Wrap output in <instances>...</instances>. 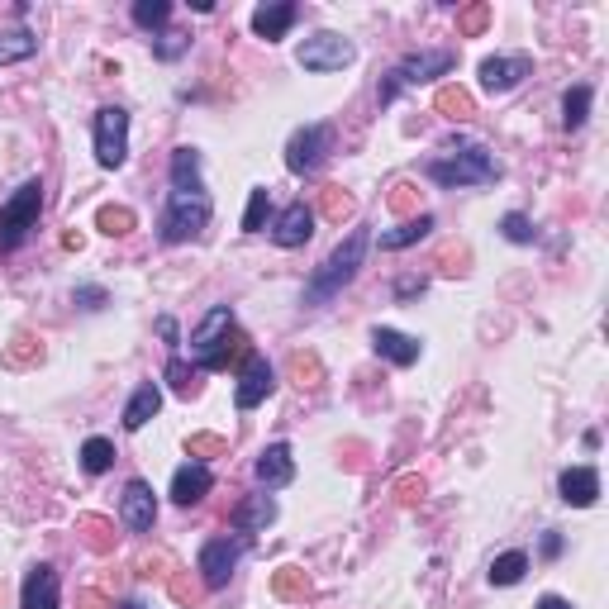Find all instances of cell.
<instances>
[{"label":"cell","instance_id":"obj_1","mask_svg":"<svg viewBox=\"0 0 609 609\" xmlns=\"http://www.w3.org/2000/svg\"><path fill=\"white\" fill-rule=\"evenodd\" d=\"M243 353H248V334L234 324V310H229V305H215V310L196 324V334H191V362H196L200 372H224V367H234Z\"/></svg>","mask_w":609,"mask_h":609},{"label":"cell","instance_id":"obj_2","mask_svg":"<svg viewBox=\"0 0 609 609\" xmlns=\"http://www.w3.org/2000/svg\"><path fill=\"white\" fill-rule=\"evenodd\" d=\"M367 248H372V234L367 229H353V234L338 243L334 253L324 257L310 276V286H305V305H329L357 272H362V262H367Z\"/></svg>","mask_w":609,"mask_h":609},{"label":"cell","instance_id":"obj_3","mask_svg":"<svg viewBox=\"0 0 609 609\" xmlns=\"http://www.w3.org/2000/svg\"><path fill=\"white\" fill-rule=\"evenodd\" d=\"M429 181L448 186V191H457V186H491V181H500V162L481 143H452L448 158L429 162Z\"/></svg>","mask_w":609,"mask_h":609},{"label":"cell","instance_id":"obj_4","mask_svg":"<svg viewBox=\"0 0 609 609\" xmlns=\"http://www.w3.org/2000/svg\"><path fill=\"white\" fill-rule=\"evenodd\" d=\"M39 215H43V181L34 177L0 205V253H15L24 238L39 229Z\"/></svg>","mask_w":609,"mask_h":609},{"label":"cell","instance_id":"obj_5","mask_svg":"<svg viewBox=\"0 0 609 609\" xmlns=\"http://www.w3.org/2000/svg\"><path fill=\"white\" fill-rule=\"evenodd\" d=\"M215 215V205L205 191H172L167 196V210L158 219V238L162 243H186V238H196L205 224Z\"/></svg>","mask_w":609,"mask_h":609},{"label":"cell","instance_id":"obj_6","mask_svg":"<svg viewBox=\"0 0 609 609\" xmlns=\"http://www.w3.org/2000/svg\"><path fill=\"white\" fill-rule=\"evenodd\" d=\"M452 67H457V53H443V48H438V53H410V58H400L391 72H386V81H381L376 100H381V105H391L405 86H419V81H433V77H448Z\"/></svg>","mask_w":609,"mask_h":609},{"label":"cell","instance_id":"obj_7","mask_svg":"<svg viewBox=\"0 0 609 609\" xmlns=\"http://www.w3.org/2000/svg\"><path fill=\"white\" fill-rule=\"evenodd\" d=\"M91 138H96V162L100 167H124L129 158V110L124 105H105L96 110V124H91Z\"/></svg>","mask_w":609,"mask_h":609},{"label":"cell","instance_id":"obj_8","mask_svg":"<svg viewBox=\"0 0 609 609\" xmlns=\"http://www.w3.org/2000/svg\"><path fill=\"white\" fill-rule=\"evenodd\" d=\"M353 58H357V48L343 34H334V29H319V34H310V39L295 48V62L305 72H343Z\"/></svg>","mask_w":609,"mask_h":609},{"label":"cell","instance_id":"obj_9","mask_svg":"<svg viewBox=\"0 0 609 609\" xmlns=\"http://www.w3.org/2000/svg\"><path fill=\"white\" fill-rule=\"evenodd\" d=\"M334 148V129L329 124H305V129H295L291 143H286V167H291L295 177H310L324 153Z\"/></svg>","mask_w":609,"mask_h":609},{"label":"cell","instance_id":"obj_10","mask_svg":"<svg viewBox=\"0 0 609 609\" xmlns=\"http://www.w3.org/2000/svg\"><path fill=\"white\" fill-rule=\"evenodd\" d=\"M238 557H243V538H210V543L200 548V576H205V586L210 590L229 586Z\"/></svg>","mask_w":609,"mask_h":609},{"label":"cell","instance_id":"obj_11","mask_svg":"<svg viewBox=\"0 0 609 609\" xmlns=\"http://www.w3.org/2000/svg\"><path fill=\"white\" fill-rule=\"evenodd\" d=\"M119 519L134 533H153V524H158V500H153V486H148V481L134 476V481L124 486V495H119Z\"/></svg>","mask_w":609,"mask_h":609},{"label":"cell","instance_id":"obj_12","mask_svg":"<svg viewBox=\"0 0 609 609\" xmlns=\"http://www.w3.org/2000/svg\"><path fill=\"white\" fill-rule=\"evenodd\" d=\"M276 386V372L267 357L248 353V362H243V376H238V410H257L267 395H272Z\"/></svg>","mask_w":609,"mask_h":609},{"label":"cell","instance_id":"obj_13","mask_svg":"<svg viewBox=\"0 0 609 609\" xmlns=\"http://www.w3.org/2000/svg\"><path fill=\"white\" fill-rule=\"evenodd\" d=\"M310 234H315V210H310L305 200L286 205V210H281V219L272 224L276 248H305V243H310Z\"/></svg>","mask_w":609,"mask_h":609},{"label":"cell","instance_id":"obj_14","mask_svg":"<svg viewBox=\"0 0 609 609\" xmlns=\"http://www.w3.org/2000/svg\"><path fill=\"white\" fill-rule=\"evenodd\" d=\"M62 605V581L58 571L39 562V567L24 576V590H20V609H58Z\"/></svg>","mask_w":609,"mask_h":609},{"label":"cell","instance_id":"obj_15","mask_svg":"<svg viewBox=\"0 0 609 609\" xmlns=\"http://www.w3.org/2000/svg\"><path fill=\"white\" fill-rule=\"evenodd\" d=\"M529 72H533V62L524 58V53H514V58H486L481 62V86H486L491 96H505V91H514Z\"/></svg>","mask_w":609,"mask_h":609},{"label":"cell","instance_id":"obj_16","mask_svg":"<svg viewBox=\"0 0 609 609\" xmlns=\"http://www.w3.org/2000/svg\"><path fill=\"white\" fill-rule=\"evenodd\" d=\"M557 491H562V500H567V505H576V510H590V505L600 500V472H595V467H567V472H562V481H557Z\"/></svg>","mask_w":609,"mask_h":609},{"label":"cell","instance_id":"obj_17","mask_svg":"<svg viewBox=\"0 0 609 609\" xmlns=\"http://www.w3.org/2000/svg\"><path fill=\"white\" fill-rule=\"evenodd\" d=\"M257 481H262V491H281V486L295 481V457L286 443H272V448L257 457Z\"/></svg>","mask_w":609,"mask_h":609},{"label":"cell","instance_id":"obj_18","mask_svg":"<svg viewBox=\"0 0 609 609\" xmlns=\"http://www.w3.org/2000/svg\"><path fill=\"white\" fill-rule=\"evenodd\" d=\"M372 348H376V357H386L395 367H414L419 362V338L400 334V329H386V324L372 329Z\"/></svg>","mask_w":609,"mask_h":609},{"label":"cell","instance_id":"obj_19","mask_svg":"<svg viewBox=\"0 0 609 609\" xmlns=\"http://www.w3.org/2000/svg\"><path fill=\"white\" fill-rule=\"evenodd\" d=\"M210 486H215L210 467H205V462H186V467H177V476H172V500H177V505H200V500L210 495Z\"/></svg>","mask_w":609,"mask_h":609},{"label":"cell","instance_id":"obj_20","mask_svg":"<svg viewBox=\"0 0 609 609\" xmlns=\"http://www.w3.org/2000/svg\"><path fill=\"white\" fill-rule=\"evenodd\" d=\"M295 15H300V5H295V0L257 5V10H253V34H257V39H267V43H276L295 24Z\"/></svg>","mask_w":609,"mask_h":609},{"label":"cell","instance_id":"obj_21","mask_svg":"<svg viewBox=\"0 0 609 609\" xmlns=\"http://www.w3.org/2000/svg\"><path fill=\"white\" fill-rule=\"evenodd\" d=\"M229 519H234L238 533H262L276 519V500H272V495H248V500H238V505H234Z\"/></svg>","mask_w":609,"mask_h":609},{"label":"cell","instance_id":"obj_22","mask_svg":"<svg viewBox=\"0 0 609 609\" xmlns=\"http://www.w3.org/2000/svg\"><path fill=\"white\" fill-rule=\"evenodd\" d=\"M162 410V391H158V381H143L134 395H129V405H124V429L138 433L153 414Z\"/></svg>","mask_w":609,"mask_h":609},{"label":"cell","instance_id":"obj_23","mask_svg":"<svg viewBox=\"0 0 609 609\" xmlns=\"http://www.w3.org/2000/svg\"><path fill=\"white\" fill-rule=\"evenodd\" d=\"M200 148H177V153H172V167H167V172H172V191H205V186H200Z\"/></svg>","mask_w":609,"mask_h":609},{"label":"cell","instance_id":"obj_24","mask_svg":"<svg viewBox=\"0 0 609 609\" xmlns=\"http://www.w3.org/2000/svg\"><path fill=\"white\" fill-rule=\"evenodd\" d=\"M590 100H595V91H590L586 81L567 86V96H562V129H567V134H576L590 119Z\"/></svg>","mask_w":609,"mask_h":609},{"label":"cell","instance_id":"obj_25","mask_svg":"<svg viewBox=\"0 0 609 609\" xmlns=\"http://www.w3.org/2000/svg\"><path fill=\"white\" fill-rule=\"evenodd\" d=\"M429 229H433V215H414V219H405L400 229H386V234H381V248H386V253H400V248H410L419 238H429Z\"/></svg>","mask_w":609,"mask_h":609},{"label":"cell","instance_id":"obj_26","mask_svg":"<svg viewBox=\"0 0 609 609\" xmlns=\"http://www.w3.org/2000/svg\"><path fill=\"white\" fill-rule=\"evenodd\" d=\"M34 53H39V34H34V29H10V34H0V67L34 58Z\"/></svg>","mask_w":609,"mask_h":609},{"label":"cell","instance_id":"obj_27","mask_svg":"<svg viewBox=\"0 0 609 609\" xmlns=\"http://www.w3.org/2000/svg\"><path fill=\"white\" fill-rule=\"evenodd\" d=\"M110 467H115V443H110V438H86V443H81V472L105 476Z\"/></svg>","mask_w":609,"mask_h":609},{"label":"cell","instance_id":"obj_28","mask_svg":"<svg viewBox=\"0 0 609 609\" xmlns=\"http://www.w3.org/2000/svg\"><path fill=\"white\" fill-rule=\"evenodd\" d=\"M524 571H529V557H524V552H500L486 576H491V586H519Z\"/></svg>","mask_w":609,"mask_h":609},{"label":"cell","instance_id":"obj_29","mask_svg":"<svg viewBox=\"0 0 609 609\" xmlns=\"http://www.w3.org/2000/svg\"><path fill=\"white\" fill-rule=\"evenodd\" d=\"M134 24L138 29H148V34H158L162 24L172 20V0H134Z\"/></svg>","mask_w":609,"mask_h":609},{"label":"cell","instance_id":"obj_30","mask_svg":"<svg viewBox=\"0 0 609 609\" xmlns=\"http://www.w3.org/2000/svg\"><path fill=\"white\" fill-rule=\"evenodd\" d=\"M267 215H272V191H267V186H253V191H248V210H243V234H262Z\"/></svg>","mask_w":609,"mask_h":609},{"label":"cell","instance_id":"obj_31","mask_svg":"<svg viewBox=\"0 0 609 609\" xmlns=\"http://www.w3.org/2000/svg\"><path fill=\"white\" fill-rule=\"evenodd\" d=\"M100 229L110 238L129 234V229H134V210H129V205H105V210H100Z\"/></svg>","mask_w":609,"mask_h":609},{"label":"cell","instance_id":"obj_32","mask_svg":"<svg viewBox=\"0 0 609 609\" xmlns=\"http://www.w3.org/2000/svg\"><path fill=\"white\" fill-rule=\"evenodd\" d=\"M438 110L452 119H467L472 115V96H467L462 86H443V91H438Z\"/></svg>","mask_w":609,"mask_h":609},{"label":"cell","instance_id":"obj_33","mask_svg":"<svg viewBox=\"0 0 609 609\" xmlns=\"http://www.w3.org/2000/svg\"><path fill=\"white\" fill-rule=\"evenodd\" d=\"M500 234L510 238V243H533V238H538V229L529 224V215H519V210H514V215L500 219Z\"/></svg>","mask_w":609,"mask_h":609},{"label":"cell","instance_id":"obj_34","mask_svg":"<svg viewBox=\"0 0 609 609\" xmlns=\"http://www.w3.org/2000/svg\"><path fill=\"white\" fill-rule=\"evenodd\" d=\"M167 381H172L177 395H191L196 391V367H186L181 357H172V362H167Z\"/></svg>","mask_w":609,"mask_h":609},{"label":"cell","instance_id":"obj_35","mask_svg":"<svg viewBox=\"0 0 609 609\" xmlns=\"http://www.w3.org/2000/svg\"><path fill=\"white\" fill-rule=\"evenodd\" d=\"M186 48H191V34H162V39L153 43V53H158L162 62H177Z\"/></svg>","mask_w":609,"mask_h":609},{"label":"cell","instance_id":"obj_36","mask_svg":"<svg viewBox=\"0 0 609 609\" xmlns=\"http://www.w3.org/2000/svg\"><path fill=\"white\" fill-rule=\"evenodd\" d=\"M486 20H491V5H472V10H467V15H462V34H481V29H486Z\"/></svg>","mask_w":609,"mask_h":609},{"label":"cell","instance_id":"obj_37","mask_svg":"<svg viewBox=\"0 0 609 609\" xmlns=\"http://www.w3.org/2000/svg\"><path fill=\"white\" fill-rule=\"evenodd\" d=\"M324 215H334V219L348 215V196H338V186H329V191H324Z\"/></svg>","mask_w":609,"mask_h":609},{"label":"cell","instance_id":"obj_38","mask_svg":"<svg viewBox=\"0 0 609 609\" xmlns=\"http://www.w3.org/2000/svg\"><path fill=\"white\" fill-rule=\"evenodd\" d=\"M276 590H281V595H295V590H305V576H300L295 567H286L281 576H276Z\"/></svg>","mask_w":609,"mask_h":609},{"label":"cell","instance_id":"obj_39","mask_svg":"<svg viewBox=\"0 0 609 609\" xmlns=\"http://www.w3.org/2000/svg\"><path fill=\"white\" fill-rule=\"evenodd\" d=\"M77 305L81 310H100V305H105V291H100V286H77Z\"/></svg>","mask_w":609,"mask_h":609},{"label":"cell","instance_id":"obj_40","mask_svg":"<svg viewBox=\"0 0 609 609\" xmlns=\"http://www.w3.org/2000/svg\"><path fill=\"white\" fill-rule=\"evenodd\" d=\"M543 557H548V562H552V557H562V533H543Z\"/></svg>","mask_w":609,"mask_h":609},{"label":"cell","instance_id":"obj_41","mask_svg":"<svg viewBox=\"0 0 609 609\" xmlns=\"http://www.w3.org/2000/svg\"><path fill=\"white\" fill-rule=\"evenodd\" d=\"M158 334L167 338L172 348H177V319H172V315H162V319H158Z\"/></svg>","mask_w":609,"mask_h":609},{"label":"cell","instance_id":"obj_42","mask_svg":"<svg viewBox=\"0 0 609 609\" xmlns=\"http://www.w3.org/2000/svg\"><path fill=\"white\" fill-rule=\"evenodd\" d=\"M395 295H400V300H405V295H424V281H410V276H405V281H395Z\"/></svg>","mask_w":609,"mask_h":609},{"label":"cell","instance_id":"obj_43","mask_svg":"<svg viewBox=\"0 0 609 609\" xmlns=\"http://www.w3.org/2000/svg\"><path fill=\"white\" fill-rule=\"evenodd\" d=\"M219 448H224V443L210 438V433H205V438H191V452H219Z\"/></svg>","mask_w":609,"mask_h":609},{"label":"cell","instance_id":"obj_44","mask_svg":"<svg viewBox=\"0 0 609 609\" xmlns=\"http://www.w3.org/2000/svg\"><path fill=\"white\" fill-rule=\"evenodd\" d=\"M391 205H395V210H410V205H414V196H410V186H395V196H391Z\"/></svg>","mask_w":609,"mask_h":609},{"label":"cell","instance_id":"obj_45","mask_svg":"<svg viewBox=\"0 0 609 609\" xmlns=\"http://www.w3.org/2000/svg\"><path fill=\"white\" fill-rule=\"evenodd\" d=\"M538 609H571V605L562 600V595H543V600H538Z\"/></svg>","mask_w":609,"mask_h":609},{"label":"cell","instance_id":"obj_46","mask_svg":"<svg viewBox=\"0 0 609 609\" xmlns=\"http://www.w3.org/2000/svg\"><path fill=\"white\" fill-rule=\"evenodd\" d=\"M81 605H86V609H100L105 600H100V595H81Z\"/></svg>","mask_w":609,"mask_h":609},{"label":"cell","instance_id":"obj_47","mask_svg":"<svg viewBox=\"0 0 609 609\" xmlns=\"http://www.w3.org/2000/svg\"><path fill=\"white\" fill-rule=\"evenodd\" d=\"M124 609H143V605H134V600H129V605H124Z\"/></svg>","mask_w":609,"mask_h":609}]
</instances>
